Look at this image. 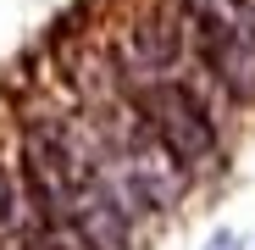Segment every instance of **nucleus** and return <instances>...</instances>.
<instances>
[{
    "instance_id": "obj_1",
    "label": "nucleus",
    "mask_w": 255,
    "mask_h": 250,
    "mask_svg": "<svg viewBox=\"0 0 255 250\" xmlns=\"http://www.w3.org/2000/svg\"><path fill=\"white\" fill-rule=\"evenodd\" d=\"M128 100L139 106V117L155 128V139L172 150L189 173L217 167L222 128H217V117H211V106H205V83H189L178 72V78H155V83H144V89H133Z\"/></svg>"
},
{
    "instance_id": "obj_2",
    "label": "nucleus",
    "mask_w": 255,
    "mask_h": 250,
    "mask_svg": "<svg viewBox=\"0 0 255 250\" xmlns=\"http://www.w3.org/2000/svg\"><path fill=\"white\" fill-rule=\"evenodd\" d=\"M183 33L194 39V61L200 72L217 83L228 100H255V33L244 28H200L183 17Z\"/></svg>"
},
{
    "instance_id": "obj_3",
    "label": "nucleus",
    "mask_w": 255,
    "mask_h": 250,
    "mask_svg": "<svg viewBox=\"0 0 255 250\" xmlns=\"http://www.w3.org/2000/svg\"><path fill=\"white\" fill-rule=\"evenodd\" d=\"M205 250H233V239H228V234H217V239H211Z\"/></svg>"
},
{
    "instance_id": "obj_4",
    "label": "nucleus",
    "mask_w": 255,
    "mask_h": 250,
    "mask_svg": "<svg viewBox=\"0 0 255 250\" xmlns=\"http://www.w3.org/2000/svg\"><path fill=\"white\" fill-rule=\"evenodd\" d=\"M17 250H33V245H28V239H17Z\"/></svg>"
}]
</instances>
